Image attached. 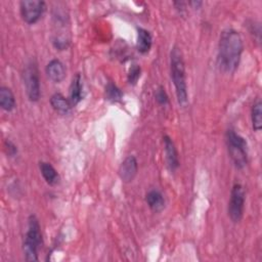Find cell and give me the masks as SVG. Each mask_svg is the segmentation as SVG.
Listing matches in <instances>:
<instances>
[{
  "label": "cell",
  "mask_w": 262,
  "mask_h": 262,
  "mask_svg": "<svg viewBox=\"0 0 262 262\" xmlns=\"http://www.w3.org/2000/svg\"><path fill=\"white\" fill-rule=\"evenodd\" d=\"M252 126L255 131H260L262 128V102L258 98L251 110Z\"/></svg>",
  "instance_id": "cell-17"
},
{
  "label": "cell",
  "mask_w": 262,
  "mask_h": 262,
  "mask_svg": "<svg viewBox=\"0 0 262 262\" xmlns=\"http://www.w3.org/2000/svg\"><path fill=\"white\" fill-rule=\"evenodd\" d=\"M145 201L148 207L155 212H160L165 207V199L163 194L157 189L149 190L145 195Z\"/></svg>",
  "instance_id": "cell-14"
},
{
  "label": "cell",
  "mask_w": 262,
  "mask_h": 262,
  "mask_svg": "<svg viewBox=\"0 0 262 262\" xmlns=\"http://www.w3.org/2000/svg\"><path fill=\"white\" fill-rule=\"evenodd\" d=\"M225 141L229 157L237 169H243L248 164V143L246 139L234 130H227Z\"/></svg>",
  "instance_id": "cell-3"
},
{
  "label": "cell",
  "mask_w": 262,
  "mask_h": 262,
  "mask_svg": "<svg viewBox=\"0 0 262 262\" xmlns=\"http://www.w3.org/2000/svg\"><path fill=\"white\" fill-rule=\"evenodd\" d=\"M23 80L28 98L33 102L38 101L40 98V80L37 66L34 62L28 63L24 69Z\"/></svg>",
  "instance_id": "cell-5"
},
{
  "label": "cell",
  "mask_w": 262,
  "mask_h": 262,
  "mask_svg": "<svg viewBox=\"0 0 262 262\" xmlns=\"http://www.w3.org/2000/svg\"><path fill=\"white\" fill-rule=\"evenodd\" d=\"M163 139H164L167 165L171 171H175L179 166V160H178V154H177L176 147L174 145V142L168 135H165Z\"/></svg>",
  "instance_id": "cell-10"
},
{
  "label": "cell",
  "mask_w": 262,
  "mask_h": 262,
  "mask_svg": "<svg viewBox=\"0 0 262 262\" xmlns=\"http://www.w3.org/2000/svg\"><path fill=\"white\" fill-rule=\"evenodd\" d=\"M245 209V190L239 183H235L230 191L228 202V216L232 222H239L244 215Z\"/></svg>",
  "instance_id": "cell-6"
},
{
  "label": "cell",
  "mask_w": 262,
  "mask_h": 262,
  "mask_svg": "<svg viewBox=\"0 0 262 262\" xmlns=\"http://www.w3.org/2000/svg\"><path fill=\"white\" fill-rule=\"evenodd\" d=\"M243 39L233 29L224 30L219 39L218 66L225 73H233L241 60L243 53Z\"/></svg>",
  "instance_id": "cell-1"
},
{
  "label": "cell",
  "mask_w": 262,
  "mask_h": 262,
  "mask_svg": "<svg viewBox=\"0 0 262 262\" xmlns=\"http://www.w3.org/2000/svg\"><path fill=\"white\" fill-rule=\"evenodd\" d=\"M140 73H141L140 67L138 64H133L130 68V71L128 74V82L130 84H135L140 78Z\"/></svg>",
  "instance_id": "cell-19"
},
{
  "label": "cell",
  "mask_w": 262,
  "mask_h": 262,
  "mask_svg": "<svg viewBox=\"0 0 262 262\" xmlns=\"http://www.w3.org/2000/svg\"><path fill=\"white\" fill-rule=\"evenodd\" d=\"M50 104L52 108L60 115H68L73 106L70 99L66 98L61 93H54L50 97Z\"/></svg>",
  "instance_id": "cell-11"
},
{
  "label": "cell",
  "mask_w": 262,
  "mask_h": 262,
  "mask_svg": "<svg viewBox=\"0 0 262 262\" xmlns=\"http://www.w3.org/2000/svg\"><path fill=\"white\" fill-rule=\"evenodd\" d=\"M82 98H83L82 78H81V75L78 73L72 79V83L70 87V101L73 105H76L82 100Z\"/></svg>",
  "instance_id": "cell-12"
},
{
  "label": "cell",
  "mask_w": 262,
  "mask_h": 262,
  "mask_svg": "<svg viewBox=\"0 0 262 262\" xmlns=\"http://www.w3.org/2000/svg\"><path fill=\"white\" fill-rule=\"evenodd\" d=\"M4 147H5V150H6V154L9 156V157H14L16 154H17V147L16 145L10 141V140H6L5 143H4Z\"/></svg>",
  "instance_id": "cell-21"
},
{
  "label": "cell",
  "mask_w": 262,
  "mask_h": 262,
  "mask_svg": "<svg viewBox=\"0 0 262 262\" xmlns=\"http://www.w3.org/2000/svg\"><path fill=\"white\" fill-rule=\"evenodd\" d=\"M42 244V233L39 221L35 215L28 219V230L24 241V254L27 261H38V250Z\"/></svg>",
  "instance_id": "cell-4"
},
{
  "label": "cell",
  "mask_w": 262,
  "mask_h": 262,
  "mask_svg": "<svg viewBox=\"0 0 262 262\" xmlns=\"http://www.w3.org/2000/svg\"><path fill=\"white\" fill-rule=\"evenodd\" d=\"M47 77L54 83H60L66 77V69L59 59H51L46 66Z\"/></svg>",
  "instance_id": "cell-9"
},
{
  "label": "cell",
  "mask_w": 262,
  "mask_h": 262,
  "mask_svg": "<svg viewBox=\"0 0 262 262\" xmlns=\"http://www.w3.org/2000/svg\"><path fill=\"white\" fill-rule=\"evenodd\" d=\"M20 15L25 23L36 24L45 11V2L40 0H23L19 3Z\"/></svg>",
  "instance_id": "cell-7"
},
{
  "label": "cell",
  "mask_w": 262,
  "mask_h": 262,
  "mask_svg": "<svg viewBox=\"0 0 262 262\" xmlns=\"http://www.w3.org/2000/svg\"><path fill=\"white\" fill-rule=\"evenodd\" d=\"M137 160L134 156L127 157L119 168V176L124 182H130L137 174Z\"/></svg>",
  "instance_id": "cell-8"
},
{
  "label": "cell",
  "mask_w": 262,
  "mask_h": 262,
  "mask_svg": "<svg viewBox=\"0 0 262 262\" xmlns=\"http://www.w3.org/2000/svg\"><path fill=\"white\" fill-rule=\"evenodd\" d=\"M155 95H156L157 101H158L160 104L165 105V104L168 103L169 98H168V95H167V93H166V91H165V88H164L163 86H160V87L156 90V94H155Z\"/></svg>",
  "instance_id": "cell-20"
},
{
  "label": "cell",
  "mask_w": 262,
  "mask_h": 262,
  "mask_svg": "<svg viewBox=\"0 0 262 262\" xmlns=\"http://www.w3.org/2000/svg\"><path fill=\"white\" fill-rule=\"evenodd\" d=\"M104 93H105L106 99L110 100V101H113V102L120 101L123 97V93L120 90V88L117 85H115L114 83H111V82L106 84Z\"/></svg>",
  "instance_id": "cell-18"
},
{
  "label": "cell",
  "mask_w": 262,
  "mask_h": 262,
  "mask_svg": "<svg viewBox=\"0 0 262 262\" xmlns=\"http://www.w3.org/2000/svg\"><path fill=\"white\" fill-rule=\"evenodd\" d=\"M170 72L178 103L184 105L187 102L185 68L181 50L177 46H174L170 53Z\"/></svg>",
  "instance_id": "cell-2"
},
{
  "label": "cell",
  "mask_w": 262,
  "mask_h": 262,
  "mask_svg": "<svg viewBox=\"0 0 262 262\" xmlns=\"http://www.w3.org/2000/svg\"><path fill=\"white\" fill-rule=\"evenodd\" d=\"M152 44V38L150 33L143 29V28H137V42H136V48L137 50L145 54L150 50Z\"/></svg>",
  "instance_id": "cell-13"
},
{
  "label": "cell",
  "mask_w": 262,
  "mask_h": 262,
  "mask_svg": "<svg viewBox=\"0 0 262 262\" xmlns=\"http://www.w3.org/2000/svg\"><path fill=\"white\" fill-rule=\"evenodd\" d=\"M39 168L44 180L49 185H55L59 182V175L51 164L47 162H40Z\"/></svg>",
  "instance_id": "cell-15"
},
{
  "label": "cell",
  "mask_w": 262,
  "mask_h": 262,
  "mask_svg": "<svg viewBox=\"0 0 262 262\" xmlns=\"http://www.w3.org/2000/svg\"><path fill=\"white\" fill-rule=\"evenodd\" d=\"M0 106L5 112H11L15 107L14 95L8 87L0 88Z\"/></svg>",
  "instance_id": "cell-16"
}]
</instances>
